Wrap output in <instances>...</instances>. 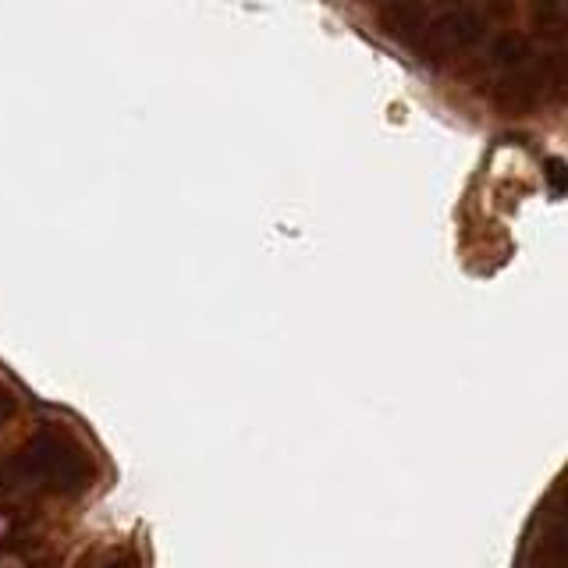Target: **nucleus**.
<instances>
[{"label":"nucleus","mask_w":568,"mask_h":568,"mask_svg":"<svg viewBox=\"0 0 568 568\" xmlns=\"http://www.w3.org/2000/svg\"><path fill=\"white\" fill-rule=\"evenodd\" d=\"M0 533H4V519H0Z\"/></svg>","instance_id":"f257e3e1"}]
</instances>
